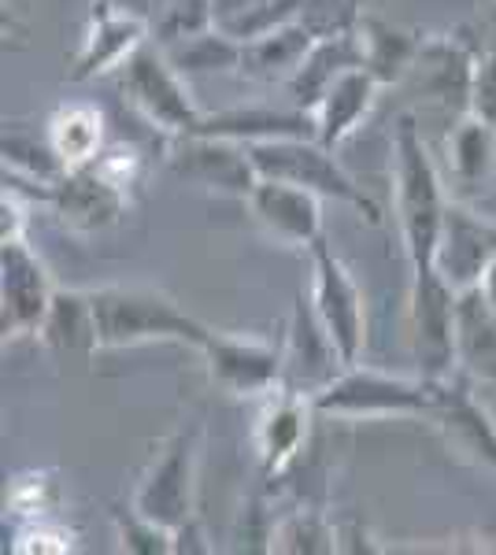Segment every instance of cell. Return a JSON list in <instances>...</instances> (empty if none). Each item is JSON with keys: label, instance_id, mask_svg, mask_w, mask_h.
Instances as JSON below:
<instances>
[{"label": "cell", "instance_id": "cell-16", "mask_svg": "<svg viewBox=\"0 0 496 555\" xmlns=\"http://www.w3.org/2000/svg\"><path fill=\"white\" fill-rule=\"evenodd\" d=\"M52 211L71 230H107L123 219L130 208V193L119 190L107 175L97 171V164L75 167L52 185Z\"/></svg>", "mask_w": 496, "mask_h": 555}, {"label": "cell", "instance_id": "cell-22", "mask_svg": "<svg viewBox=\"0 0 496 555\" xmlns=\"http://www.w3.org/2000/svg\"><path fill=\"white\" fill-rule=\"evenodd\" d=\"M430 418H437L441 429H448L467 452L496 470V426L489 423L485 408H478L471 382L463 374H453V378L441 382V400Z\"/></svg>", "mask_w": 496, "mask_h": 555}, {"label": "cell", "instance_id": "cell-33", "mask_svg": "<svg viewBox=\"0 0 496 555\" xmlns=\"http://www.w3.org/2000/svg\"><path fill=\"white\" fill-rule=\"evenodd\" d=\"M56 504H60V486L44 470L20 474L8 486V512L20 518H52Z\"/></svg>", "mask_w": 496, "mask_h": 555}, {"label": "cell", "instance_id": "cell-7", "mask_svg": "<svg viewBox=\"0 0 496 555\" xmlns=\"http://www.w3.org/2000/svg\"><path fill=\"white\" fill-rule=\"evenodd\" d=\"M308 263H311V308L319 315L322 330L330 334L333 348L341 352L345 366L359 363L367 345V308H364V293H359L356 278L341 256L330 248L327 237H319L308 248Z\"/></svg>", "mask_w": 496, "mask_h": 555}, {"label": "cell", "instance_id": "cell-12", "mask_svg": "<svg viewBox=\"0 0 496 555\" xmlns=\"http://www.w3.org/2000/svg\"><path fill=\"white\" fill-rule=\"evenodd\" d=\"M249 211L270 237L282 245L308 248L322 237V196L311 190H301L293 182H278V178H259L245 196Z\"/></svg>", "mask_w": 496, "mask_h": 555}, {"label": "cell", "instance_id": "cell-38", "mask_svg": "<svg viewBox=\"0 0 496 555\" xmlns=\"http://www.w3.org/2000/svg\"><path fill=\"white\" fill-rule=\"evenodd\" d=\"M478 289H482V293H485V300H489L493 308H496V259L489 263V271L482 274V282H478Z\"/></svg>", "mask_w": 496, "mask_h": 555}, {"label": "cell", "instance_id": "cell-21", "mask_svg": "<svg viewBox=\"0 0 496 555\" xmlns=\"http://www.w3.org/2000/svg\"><path fill=\"white\" fill-rule=\"evenodd\" d=\"M315 41L319 38L311 34L308 23L290 20V23L275 26V30H267L264 38H252L241 44L238 70L245 78H252V82H290Z\"/></svg>", "mask_w": 496, "mask_h": 555}, {"label": "cell", "instance_id": "cell-11", "mask_svg": "<svg viewBox=\"0 0 496 555\" xmlns=\"http://www.w3.org/2000/svg\"><path fill=\"white\" fill-rule=\"evenodd\" d=\"M496 259V219L478 215L467 201H448L434 267L456 293L474 289Z\"/></svg>", "mask_w": 496, "mask_h": 555}, {"label": "cell", "instance_id": "cell-15", "mask_svg": "<svg viewBox=\"0 0 496 555\" xmlns=\"http://www.w3.org/2000/svg\"><path fill=\"white\" fill-rule=\"evenodd\" d=\"M93 8H97L93 23H89L82 49H78V56H75V70H71L75 82L115 75V70L149 41V20H141V15H133V12H123L112 0H97Z\"/></svg>", "mask_w": 496, "mask_h": 555}, {"label": "cell", "instance_id": "cell-8", "mask_svg": "<svg viewBox=\"0 0 496 555\" xmlns=\"http://www.w3.org/2000/svg\"><path fill=\"white\" fill-rule=\"evenodd\" d=\"M56 297L49 267L34 256L23 237L0 241V330L4 341L38 334Z\"/></svg>", "mask_w": 496, "mask_h": 555}, {"label": "cell", "instance_id": "cell-2", "mask_svg": "<svg viewBox=\"0 0 496 555\" xmlns=\"http://www.w3.org/2000/svg\"><path fill=\"white\" fill-rule=\"evenodd\" d=\"M97 348H133L149 341H175L201 352L212 326L193 319L175 297L149 285H104L93 289Z\"/></svg>", "mask_w": 496, "mask_h": 555}, {"label": "cell", "instance_id": "cell-24", "mask_svg": "<svg viewBox=\"0 0 496 555\" xmlns=\"http://www.w3.org/2000/svg\"><path fill=\"white\" fill-rule=\"evenodd\" d=\"M348 67H364V52H359L356 30L348 34H333V38H319L311 44V52L304 56V64L296 67V75L285 82V89L293 93V104L311 112L322 101V93L330 89V82L338 75H345Z\"/></svg>", "mask_w": 496, "mask_h": 555}, {"label": "cell", "instance_id": "cell-20", "mask_svg": "<svg viewBox=\"0 0 496 555\" xmlns=\"http://www.w3.org/2000/svg\"><path fill=\"white\" fill-rule=\"evenodd\" d=\"M193 133H212V138H230L241 145L275 138H315V115L304 107H230V112L204 115V122Z\"/></svg>", "mask_w": 496, "mask_h": 555}, {"label": "cell", "instance_id": "cell-1", "mask_svg": "<svg viewBox=\"0 0 496 555\" xmlns=\"http://www.w3.org/2000/svg\"><path fill=\"white\" fill-rule=\"evenodd\" d=\"M393 182L396 222H400V241L411 263V289H430V285L445 282L434 267V256L453 196H448L445 175L437 171L434 156L422 141L419 119L411 112H404L393 122Z\"/></svg>", "mask_w": 496, "mask_h": 555}, {"label": "cell", "instance_id": "cell-36", "mask_svg": "<svg viewBox=\"0 0 496 555\" xmlns=\"http://www.w3.org/2000/svg\"><path fill=\"white\" fill-rule=\"evenodd\" d=\"M467 112L478 115L482 122H489L496 130V49L478 52L474 70H471V101Z\"/></svg>", "mask_w": 496, "mask_h": 555}, {"label": "cell", "instance_id": "cell-30", "mask_svg": "<svg viewBox=\"0 0 496 555\" xmlns=\"http://www.w3.org/2000/svg\"><path fill=\"white\" fill-rule=\"evenodd\" d=\"M4 167L15 175L34 178V182H44V185H56L60 178L67 175L63 159L56 156V149H52L49 133L38 141L34 133H23L20 127L4 130Z\"/></svg>", "mask_w": 496, "mask_h": 555}, {"label": "cell", "instance_id": "cell-37", "mask_svg": "<svg viewBox=\"0 0 496 555\" xmlns=\"http://www.w3.org/2000/svg\"><path fill=\"white\" fill-rule=\"evenodd\" d=\"M456 38L467 44V49L474 52H489L496 49V0H489V4H482L478 12L467 20L463 26L456 30Z\"/></svg>", "mask_w": 496, "mask_h": 555}, {"label": "cell", "instance_id": "cell-23", "mask_svg": "<svg viewBox=\"0 0 496 555\" xmlns=\"http://www.w3.org/2000/svg\"><path fill=\"white\" fill-rule=\"evenodd\" d=\"M356 38H359V52H364V67L371 70L382 86H396L408 78V70L419 60L422 49V34L400 30V26L378 20V15H359L356 23Z\"/></svg>", "mask_w": 496, "mask_h": 555}, {"label": "cell", "instance_id": "cell-10", "mask_svg": "<svg viewBox=\"0 0 496 555\" xmlns=\"http://www.w3.org/2000/svg\"><path fill=\"white\" fill-rule=\"evenodd\" d=\"M167 167L186 182H196L204 190L245 196L259 182L256 164H252L249 149L230 138H212V133H186L175 138V149L167 152Z\"/></svg>", "mask_w": 496, "mask_h": 555}, {"label": "cell", "instance_id": "cell-9", "mask_svg": "<svg viewBox=\"0 0 496 555\" xmlns=\"http://www.w3.org/2000/svg\"><path fill=\"white\" fill-rule=\"evenodd\" d=\"M207 374L215 385H222L233 397H267L282 385L285 374V345L264 341V337H241V334H219L201 348Z\"/></svg>", "mask_w": 496, "mask_h": 555}, {"label": "cell", "instance_id": "cell-6", "mask_svg": "<svg viewBox=\"0 0 496 555\" xmlns=\"http://www.w3.org/2000/svg\"><path fill=\"white\" fill-rule=\"evenodd\" d=\"M196 449H201V426H182L170 434L149 470L141 474L138 489H133L130 507L152 522L167 526V530H182L193 522L196 504Z\"/></svg>", "mask_w": 496, "mask_h": 555}, {"label": "cell", "instance_id": "cell-17", "mask_svg": "<svg viewBox=\"0 0 496 555\" xmlns=\"http://www.w3.org/2000/svg\"><path fill=\"white\" fill-rule=\"evenodd\" d=\"M456 374L496 392V308L485 293H456Z\"/></svg>", "mask_w": 496, "mask_h": 555}, {"label": "cell", "instance_id": "cell-19", "mask_svg": "<svg viewBox=\"0 0 496 555\" xmlns=\"http://www.w3.org/2000/svg\"><path fill=\"white\" fill-rule=\"evenodd\" d=\"M378 89H382V82H378L367 67H348L345 75L333 78L330 89L322 93V101L311 107L315 138H319L322 145L338 149L341 141L371 115V107L378 101Z\"/></svg>", "mask_w": 496, "mask_h": 555}, {"label": "cell", "instance_id": "cell-29", "mask_svg": "<svg viewBox=\"0 0 496 555\" xmlns=\"http://www.w3.org/2000/svg\"><path fill=\"white\" fill-rule=\"evenodd\" d=\"M215 26V0H160L156 12L149 15V41L160 49L204 34Z\"/></svg>", "mask_w": 496, "mask_h": 555}, {"label": "cell", "instance_id": "cell-4", "mask_svg": "<svg viewBox=\"0 0 496 555\" xmlns=\"http://www.w3.org/2000/svg\"><path fill=\"white\" fill-rule=\"evenodd\" d=\"M123 101L167 138H186L204 122V115L186 86V75L170 64V56L156 41H145L126 64L115 70Z\"/></svg>", "mask_w": 496, "mask_h": 555}, {"label": "cell", "instance_id": "cell-5", "mask_svg": "<svg viewBox=\"0 0 496 555\" xmlns=\"http://www.w3.org/2000/svg\"><path fill=\"white\" fill-rule=\"evenodd\" d=\"M441 400V382L400 378V374L371 371L352 363L311 400L315 415L338 418H390V415H434Z\"/></svg>", "mask_w": 496, "mask_h": 555}, {"label": "cell", "instance_id": "cell-34", "mask_svg": "<svg viewBox=\"0 0 496 555\" xmlns=\"http://www.w3.org/2000/svg\"><path fill=\"white\" fill-rule=\"evenodd\" d=\"M71 548H75V533L52 518H26V526L12 541V552L20 555H63Z\"/></svg>", "mask_w": 496, "mask_h": 555}, {"label": "cell", "instance_id": "cell-3", "mask_svg": "<svg viewBox=\"0 0 496 555\" xmlns=\"http://www.w3.org/2000/svg\"><path fill=\"white\" fill-rule=\"evenodd\" d=\"M252 164H256L259 178H278V182H293L301 190H311L322 201L348 204L352 211L364 215L371 227L382 222V208L364 193V185H356L345 167L338 164L330 145H322L319 138H275V141H256L245 145Z\"/></svg>", "mask_w": 496, "mask_h": 555}, {"label": "cell", "instance_id": "cell-26", "mask_svg": "<svg viewBox=\"0 0 496 555\" xmlns=\"http://www.w3.org/2000/svg\"><path fill=\"white\" fill-rule=\"evenodd\" d=\"M38 337L52 348V352H97L93 293L56 289Z\"/></svg>", "mask_w": 496, "mask_h": 555}, {"label": "cell", "instance_id": "cell-31", "mask_svg": "<svg viewBox=\"0 0 496 555\" xmlns=\"http://www.w3.org/2000/svg\"><path fill=\"white\" fill-rule=\"evenodd\" d=\"M270 552H338V533H333V526L327 522V515L322 512H293L285 515L282 522L270 530Z\"/></svg>", "mask_w": 496, "mask_h": 555}, {"label": "cell", "instance_id": "cell-18", "mask_svg": "<svg viewBox=\"0 0 496 555\" xmlns=\"http://www.w3.org/2000/svg\"><path fill=\"white\" fill-rule=\"evenodd\" d=\"M448 156V190L456 201H471L489 193L496 182V130L478 115L463 112V119L445 138Z\"/></svg>", "mask_w": 496, "mask_h": 555}, {"label": "cell", "instance_id": "cell-35", "mask_svg": "<svg viewBox=\"0 0 496 555\" xmlns=\"http://www.w3.org/2000/svg\"><path fill=\"white\" fill-rule=\"evenodd\" d=\"M356 0H304L301 20L311 26L315 38H333V34H348L359 23Z\"/></svg>", "mask_w": 496, "mask_h": 555}, {"label": "cell", "instance_id": "cell-32", "mask_svg": "<svg viewBox=\"0 0 496 555\" xmlns=\"http://www.w3.org/2000/svg\"><path fill=\"white\" fill-rule=\"evenodd\" d=\"M115 533H119V548L130 555H170L178 552V537L167 526L152 522V518L130 512H115Z\"/></svg>", "mask_w": 496, "mask_h": 555}, {"label": "cell", "instance_id": "cell-13", "mask_svg": "<svg viewBox=\"0 0 496 555\" xmlns=\"http://www.w3.org/2000/svg\"><path fill=\"white\" fill-rule=\"evenodd\" d=\"M285 345V374L282 385L285 389H296L304 397H319L327 385L345 371V360L333 348L330 334L322 330L319 315H315L311 300H296L293 319H290V334L282 337Z\"/></svg>", "mask_w": 496, "mask_h": 555}, {"label": "cell", "instance_id": "cell-14", "mask_svg": "<svg viewBox=\"0 0 496 555\" xmlns=\"http://www.w3.org/2000/svg\"><path fill=\"white\" fill-rule=\"evenodd\" d=\"M311 415H315L311 397H304V392H296V389H285V385H278L275 392L264 397V408H259V415H256V429H252V441H256L259 467H264L267 478L270 474H282L296 455L304 452Z\"/></svg>", "mask_w": 496, "mask_h": 555}, {"label": "cell", "instance_id": "cell-28", "mask_svg": "<svg viewBox=\"0 0 496 555\" xmlns=\"http://www.w3.org/2000/svg\"><path fill=\"white\" fill-rule=\"evenodd\" d=\"M182 75H222V70H238L241 67V41H233L230 34H222L219 26L204 34H193V38L170 44L164 49Z\"/></svg>", "mask_w": 496, "mask_h": 555}, {"label": "cell", "instance_id": "cell-25", "mask_svg": "<svg viewBox=\"0 0 496 555\" xmlns=\"http://www.w3.org/2000/svg\"><path fill=\"white\" fill-rule=\"evenodd\" d=\"M52 149L67 171L89 167L104 152V112L97 104H60L44 122Z\"/></svg>", "mask_w": 496, "mask_h": 555}, {"label": "cell", "instance_id": "cell-27", "mask_svg": "<svg viewBox=\"0 0 496 555\" xmlns=\"http://www.w3.org/2000/svg\"><path fill=\"white\" fill-rule=\"evenodd\" d=\"M301 8L304 0H215V26L245 44L275 26L301 20Z\"/></svg>", "mask_w": 496, "mask_h": 555}]
</instances>
